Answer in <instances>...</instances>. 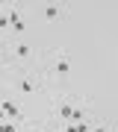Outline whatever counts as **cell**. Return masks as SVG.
<instances>
[{"mask_svg": "<svg viewBox=\"0 0 118 132\" xmlns=\"http://www.w3.org/2000/svg\"><path fill=\"white\" fill-rule=\"evenodd\" d=\"M3 56H6V62H12V65H27V62L36 59V47L30 41H24V38H6Z\"/></svg>", "mask_w": 118, "mask_h": 132, "instance_id": "cell-1", "label": "cell"}, {"mask_svg": "<svg viewBox=\"0 0 118 132\" xmlns=\"http://www.w3.org/2000/svg\"><path fill=\"white\" fill-rule=\"evenodd\" d=\"M9 24H12V35H15V38H21L24 32H27V21L21 18V12H18V9H12V12H9Z\"/></svg>", "mask_w": 118, "mask_h": 132, "instance_id": "cell-7", "label": "cell"}, {"mask_svg": "<svg viewBox=\"0 0 118 132\" xmlns=\"http://www.w3.org/2000/svg\"><path fill=\"white\" fill-rule=\"evenodd\" d=\"M112 120H115V123H118V109H115V112H112Z\"/></svg>", "mask_w": 118, "mask_h": 132, "instance_id": "cell-11", "label": "cell"}, {"mask_svg": "<svg viewBox=\"0 0 118 132\" xmlns=\"http://www.w3.org/2000/svg\"><path fill=\"white\" fill-rule=\"evenodd\" d=\"M71 109H74V97H53L50 100V120L56 123H62V126H65V123L71 120Z\"/></svg>", "mask_w": 118, "mask_h": 132, "instance_id": "cell-3", "label": "cell"}, {"mask_svg": "<svg viewBox=\"0 0 118 132\" xmlns=\"http://www.w3.org/2000/svg\"><path fill=\"white\" fill-rule=\"evenodd\" d=\"M36 132H59L56 123H41V126H36Z\"/></svg>", "mask_w": 118, "mask_h": 132, "instance_id": "cell-9", "label": "cell"}, {"mask_svg": "<svg viewBox=\"0 0 118 132\" xmlns=\"http://www.w3.org/2000/svg\"><path fill=\"white\" fill-rule=\"evenodd\" d=\"M92 132H115L106 120H92Z\"/></svg>", "mask_w": 118, "mask_h": 132, "instance_id": "cell-8", "label": "cell"}, {"mask_svg": "<svg viewBox=\"0 0 118 132\" xmlns=\"http://www.w3.org/2000/svg\"><path fill=\"white\" fill-rule=\"evenodd\" d=\"M0 109H3L6 120H15V123H24V112L15 100H0Z\"/></svg>", "mask_w": 118, "mask_h": 132, "instance_id": "cell-5", "label": "cell"}, {"mask_svg": "<svg viewBox=\"0 0 118 132\" xmlns=\"http://www.w3.org/2000/svg\"><path fill=\"white\" fill-rule=\"evenodd\" d=\"M6 29H12V24H9V12L0 15V32H6Z\"/></svg>", "mask_w": 118, "mask_h": 132, "instance_id": "cell-10", "label": "cell"}, {"mask_svg": "<svg viewBox=\"0 0 118 132\" xmlns=\"http://www.w3.org/2000/svg\"><path fill=\"white\" fill-rule=\"evenodd\" d=\"M9 85H12V91H15V94H21V97H36V94H41V91H44V79H41L36 71L15 73Z\"/></svg>", "mask_w": 118, "mask_h": 132, "instance_id": "cell-2", "label": "cell"}, {"mask_svg": "<svg viewBox=\"0 0 118 132\" xmlns=\"http://www.w3.org/2000/svg\"><path fill=\"white\" fill-rule=\"evenodd\" d=\"M50 71H53V76H62V79L71 76V59H68L65 50H53L50 53Z\"/></svg>", "mask_w": 118, "mask_h": 132, "instance_id": "cell-4", "label": "cell"}, {"mask_svg": "<svg viewBox=\"0 0 118 132\" xmlns=\"http://www.w3.org/2000/svg\"><path fill=\"white\" fill-rule=\"evenodd\" d=\"M0 15H3V6H0Z\"/></svg>", "mask_w": 118, "mask_h": 132, "instance_id": "cell-12", "label": "cell"}, {"mask_svg": "<svg viewBox=\"0 0 118 132\" xmlns=\"http://www.w3.org/2000/svg\"><path fill=\"white\" fill-rule=\"evenodd\" d=\"M41 15H44L47 24H56V21L65 18V9H62V6H56V3H44V6H41Z\"/></svg>", "mask_w": 118, "mask_h": 132, "instance_id": "cell-6", "label": "cell"}]
</instances>
